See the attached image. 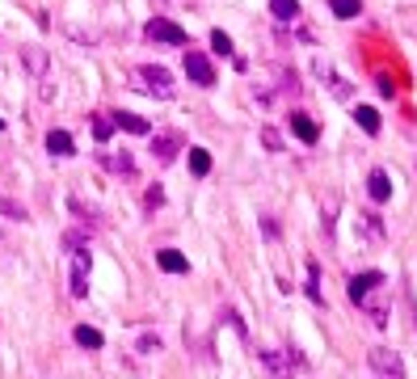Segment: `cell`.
<instances>
[{
	"instance_id": "obj_1",
	"label": "cell",
	"mask_w": 417,
	"mask_h": 379,
	"mask_svg": "<svg viewBox=\"0 0 417 379\" xmlns=\"http://www.w3.org/2000/svg\"><path fill=\"white\" fill-rule=\"evenodd\" d=\"M21 68L38 80V97H42V101L55 97V89H51V80H46V76H51V60H46V51H42V46H34V42L21 46Z\"/></svg>"
},
{
	"instance_id": "obj_2",
	"label": "cell",
	"mask_w": 417,
	"mask_h": 379,
	"mask_svg": "<svg viewBox=\"0 0 417 379\" xmlns=\"http://www.w3.org/2000/svg\"><path fill=\"white\" fill-rule=\"evenodd\" d=\"M135 89H143V93H152V97H173V76H169V68H161V64H143V68L135 72Z\"/></svg>"
},
{
	"instance_id": "obj_3",
	"label": "cell",
	"mask_w": 417,
	"mask_h": 379,
	"mask_svg": "<svg viewBox=\"0 0 417 379\" xmlns=\"http://www.w3.org/2000/svg\"><path fill=\"white\" fill-rule=\"evenodd\" d=\"M143 34H148V42H161V46H186V30L169 17H152L143 26Z\"/></svg>"
},
{
	"instance_id": "obj_4",
	"label": "cell",
	"mask_w": 417,
	"mask_h": 379,
	"mask_svg": "<svg viewBox=\"0 0 417 379\" xmlns=\"http://www.w3.org/2000/svg\"><path fill=\"white\" fill-rule=\"evenodd\" d=\"M68 253H72V283H68V291H72L76 299H85V295H89V270H93V257H89L85 245H76V249H68Z\"/></svg>"
},
{
	"instance_id": "obj_5",
	"label": "cell",
	"mask_w": 417,
	"mask_h": 379,
	"mask_svg": "<svg viewBox=\"0 0 417 379\" xmlns=\"http://www.w3.org/2000/svg\"><path fill=\"white\" fill-rule=\"evenodd\" d=\"M181 68H186V76H190L198 89H211V85H215V68H211V60H206L202 51H186Z\"/></svg>"
},
{
	"instance_id": "obj_6",
	"label": "cell",
	"mask_w": 417,
	"mask_h": 379,
	"mask_svg": "<svg viewBox=\"0 0 417 379\" xmlns=\"http://www.w3.org/2000/svg\"><path fill=\"white\" fill-rule=\"evenodd\" d=\"M367 362H371V371H380V375H388V379H400V375H405L400 354H396V350H388V346H371Z\"/></svg>"
},
{
	"instance_id": "obj_7",
	"label": "cell",
	"mask_w": 417,
	"mask_h": 379,
	"mask_svg": "<svg viewBox=\"0 0 417 379\" xmlns=\"http://www.w3.org/2000/svg\"><path fill=\"white\" fill-rule=\"evenodd\" d=\"M181 143H186V139H181L177 131H161V135H156V139H152V156H156V160H161V165H169V160H177V152H181Z\"/></svg>"
},
{
	"instance_id": "obj_8",
	"label": "cell",
	"mask_w": 417,
	"mask_h": 379,
	"mask_svg": "<svg viewBox=\"0 0 417 379\" xmlns=\"http://www.w3.org/2000/svg\"><path fill=\"white\" fill-rule=\"evenodd\" d=\"M371 287H384V274H380V270H367V274H354L350 283H346V291H350V299L354 303H362V299H367V291Z\"/></svg>"
},
{
	"instance_id": "obj_9",
	"label": "cell",
	"mask_w": 417,
	"mask_h": 379,
	"mask_svg": "<svg viewBox=\"0 0 417 379\" xmlns=\"http://www.w3.org/2000/svg\"><path fill=\"white\" fill-rule=\"evenodd\" d=\"M367 194H371V202H388L392 198V182H388L384 169H371L367 173Z\"/></svg>"
},
{
	"instance_id": "obj_10",
	"label": "cell",
	"mask_w": 417,
	"mask_h": 379,
	"mask_svg": "<svg viewBox=\"0 0 417 379\" xmlns=\"http://www.w3.org/2000/svg\"><path fill=\"white\" fill-rule=\"evenodd\" d=\"M110 118H114V127H118V131H127V135H152L148 118H139V114H123V110H114Z\"/></svg>"
},
{
	"instance_id": "obj_11",
	"label": "cell",
	"mask_w": 417,
	"mask_h": 379,
	"mask_svg": "<svg viewBox=\"0 0 417 379\" xmlns=\"http://www.w3.org/2000/svg\"><path fill=\"white\" fill-rule=\"evenodd\" d=\"M156 265L169 270V274H190V261H186L177 249H161V253H156Z\"/></svg>"
},
{
	"instance_id": "obj_12",
	"label": "cell",
	"mask_w": 417,
	"mask_h": 379,
	"mask_svg": "<svg viewBox=\"0 0 417 379\" xmlns=\"http://www.w3.org/2000/svg\"><path fill=\"white\" fill-rule=\"evenodd\" d=\"M72 342H76L80 350H101V346H106L101 329H89V324H76V329H72Z\"/></svg>"
},
{
	"instance_id": "obj_13",
	"label": "cell",
	"mask_w": 417,
	"mask_h": 379,
	"mask_svg": "<svg viewBox=\"0 0 417 379\" xmlns=\"http://www.w3.org/2000/svg\"><path fill=\"white\" fill-rule=\"evenodd\" d=\"M291 131H295V135H299L303 143H317V139H321V127L312 123L308 114H291Z\"/></svg>"
},
{
	"instance_id": "obj_14",
	"label": "cell",
	"mask_w": 417,
	"mask_h": 379,
	"mask_svg": "<svg viewBox=\"0 0 417 379\" xmlns=\"http://www.w3.org/2000/svg\"><path fill=\"white\" fill-rule=\"evenodd\" d=\"M46 152H51V156H72L76 143H72L68 131H51V135H46Z\"/></svg>"
},
{
	"instance_id": "obj_15",
	"label": "cell",
	"mask_w": 417,
	"mask_h": 379,
	"mask_svg": "<svg viewBox=\"0 0 417 379\" xmlns=\"http://www.w3.org/2000/svg\"><path fill=\"white\" fill-rule=\"evenodd\" d=\"M354 123L367 131V135H380V114L371 110V105H354Z\"/></svg>"
},
{
	"instance_id": "obj_16",
	"label": "cell",
	"mask_w": 417,
	"mask_h": 379,
	"mask_svg": "<svg viewBox=\"0 0 417 379\" xmlns=\"http://www.w3.org/2000/svg\"><path fill=\"white\" fill-rule=\"evenodd\" d=\"M257 358H262V367H266V371H274V375L291 371V358H287V350H283V354H274V350H262Z\"/></svg>"
},
{
	"instance_id": "obj_17",
	"label": "cell",
	"mask_w": 417,
	"mask_h": 379,
	"mask_svg": "<svg viewBox=\"0 0 417 379\" xmlns=\"http://www.w3.org/2000/svg\"><path fill=\"white\" fill-rule=\"evenodd\" d=\"M270 13H274V21H295L299 17V0H270Z\"/></svg>"
},
{
	"instance_id": "obj_18",
	"label": "cell",
	"mask_w": 417,
	"mask_h": 379,
	"mask_svg": "<svg viewBox=\"0 0 417 379\" xmlns=\"http://www.w3.org/2000/svg\"><path fill=\"white\" fill-rule=\"evenodd\" d=\"M321 224H325V236H333V228H337V194H329L321 202Z\"/></svg>"
},
{
	"instance_id": "obj_19",
	"label": "cell",
	"mask_w": 417,
	"mask_h": 379,
	"mask_svg": "<svg viewBox=\"0 0 417 379\" xmlns=\"http://www.w3.org/2000/svg\"><path fill=\"white\" fill-rule=\"evenodd\" d=\"M329 9H333V17L350 21V17H358V13H362V0H329Z\"/></svg>"
},
{
	"instance_id": "obj_20",
	"label": "cell",
	"mask_w": 417,
	"mask_h": 379,
	"mask_svg": "<svg viewBox=\"0 0 417 379\" xmlns=\"http://www.w3.org/2000/svg\"><path fill=\"white\" fill-rule=\"evenodd\" d=\"M317 279H321V265L308 257V299H312V303H325V295H321V283H317Z\"/></svg>"
},
{
	"instance_id": "obj_21",
	"label": "cell",
	"mask_w": 417,
	"mask_h": 379,
	"mask_svg": "<svg viewBox=\"0 0 417 379\" xmlns=\"http://www.w3.org/2000/svg\"><path fill=\"white\" fill-rule=\"evenodd\" d=\"M317 76H321V80H325V85H329V89H333L337 97H346V93H350V89H346V85L337 80V72H333V68H329L325 60H317Z\"/></svg>"
},
{
	"instance_id": "obj_22",
	"label": "cell",
	"mask_w": 417,
	"mask_h": 379,
	"mask_svg": "<svg viewBox=\"0 0 417 379\" xmlns=\"http://www.w3.org/2000/svg\"><path fill=\"white\" fill-rule=\"evenodd\" d=\"M190 173H198V177H206V173H211V152L190 148Z\"/></svg>"
},
{
	"instance_id": "obj_23",
	"label": "cell",
	"mask_w": 417,
	"mask_h": 379,
	"mask_svg": "<svg viewBox=\"0 0 417 379\" xmlns=\"http://www.w3.org/2000/svg\"><path fill=\"white\" fill-rule=\"evenodd\" d=\"M93 135H97V143H110V135H114V118L93 114Z\"/></svg>"
},
{
	"instance_id": "obj_24",
	"label": "cell",
	"mask_w": 417,
	"mask_h": 379,
	"mask_svg": "<svg viewBox=\"0 0 417 379\" xmlns=\"http://www.w3.org/2000/svg\"><path fill=\"white\" fill-rule=\"evenodd\" d=\"M0 215H5V220H21V224L30 220V211L21 202H13V198H0Z\"/></svg>"
},
{
	"instance_id": "obj_25",
	"label": "cell",
	"mask_w": 417,
	"mask_h": 379,
	"mask_svg": "<svg viewBox=\"0 0 417 379\" xmlns=\"http://www.w3.org/2000/svg\"><path fill=\"white\" fill-rule=\"evenodd\" d=\"M106 165H110L114 173H127V177H135V160H131V152H118V156H110Z\"/></svg>"
},
{
	"instance_id": "obj_26",
	"label": "cell",
	"mask_w": 417,
	"mask_h": 379,
	"mask_svg": "<svg viewBox=\"0 0 417 379\" xmlns=\"http://www.w3.org/2000/svg\"><path fill=\"white\" fill-rule=\"evenodd\" d=\"M362 224H367V232H371L375 245L384 240V224H380V215H375V211H362Z\"/></svg>"
},
{
	"instance_id": "obj_27",
	"label": "cell",
	"mask_w": 417,
	"mask_h": 379,
	"mask_svg": "<svg viewBox=\"0 0 417 379\" xmlns=\"http://www.w3.org/2000/svg\"><path fill=\"white\" fill-rule=\"evenodd\" d=\"M211 51H215V55H224V60H228V55H232V38H228L224 30H215V34H211Z\"/></svg>"
},
{
	"instance_id": "obj_28",
	"label": "cell",
	"mask_w": 417,
	"mask_h": 379,
	"mask_svg": "<svg viewBox=\"0 0 417 379\" xmlns=\"http://www.w3.org/2000/svg\"><path fill=\"white\" fill-rule=\"evenodd\" d=\"M362 303H367V299H362ZM367 312H371V324H380V329H384V324H388V303H384V299L367 303Z\"/></svg>"
},
{
	"instance_id": "obj_29",
	"label": "cell",
	"mask_w": 417,
	"mask_h": 379,
	"mask_svg": "<svg viewBox=\"0 0 417 379\" xmlns=\"http://www.w3.org/2000/svg\"><path fill=\"white\" fill-rule=\"evenodd\" d=\"M262 143H266L270 152H283V148H287V143H283V135H278L274 127H262Z\"/></svg>"
},
{
	"instance_id": "obj_30",
	"label": "cell",
	"mask_w": 417,
	"mask_h": 379,
	"mask_svg": "<svg viewBox=\"0 0 417 379\" xmlns=\"http://www.w3.org/2000/svg\"><path fill=\"white\" fill-rule=\"evenodd\" d=\"M135 350H139V354H156V350H161V333H143Z\"/></svg>"
},
{
	"instance_id": "obj_31",
	"label": "cell",
	"mask_w": 417,
	"mask_h": 379,
	"mask_svg": "<svg viewBox=\"0 0 417 379\" xmlns=\"http://www.w3.org/2000/svg\"><path fill=\"white\" fill-rule=\"evenodd\" d=\"M278 85H283V93H291V97L299 93V80H295V72H287V68L278 72Z\"/></svg>"
},
{
	"instance_id": "obj_32",
	"label": "cell",
	"mask_w": 417,
	"mask_h": 379,
	"mask_svg": "<svg viewBox=\"0 0 417 379\" xmlns=\"http://www.w3.org/2000/svg\"><path fill=\"white\" fill-rule=\"evenodd\" d=\"M161 202H165V190H161V186H148V194H143V206H152V211H156Z\"/></svg>"
},
{
	"instance_id": "obj_33",
	"label": "cell",
	"mask_w": 417,
	"mask_h": 379,
	"mask_svg": "<svg viewBox=\"0 0 417 379\" xmlns=\"http://www.w3.org/2000/svg\"><path fill=\"white\" fill-rule=\"evenodd\" d=\"M375 85H380V93H384V97H392V93H396V85H392V80H388V76H380V80H375Z\"/></svg>"
},
{
	"instance_id": "obj_34",
	"label": "cell",
	"mask_w": 417,
	"mask_h": 379,
	"mask_svg": "<svg viewBox=\"0 0 417 379\" xmlns=\"http://www.w3.org/2000/svg\"><path fill=\"white\" fill-rule=\"evenodd\" d=\"M152 5H156V9H169V0H152Z\"/></svg>"
},
{
	"instance_id": "obj_35",
	"label": "cell",
	"mask_w": 417,
	"mask_h": 379,
	"mask_svg": "<svg viewBox=\"0 0 417 379\" xmlns=\"http://www.w3.org/2000/svg\"><path fill=\"white\" fill-rule=\"evenodd\" d=\"M0 131H5V118H0Z\"/></svg>"
}]
</instances>
